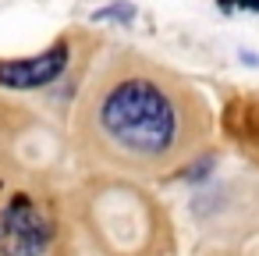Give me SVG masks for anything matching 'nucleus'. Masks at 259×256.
<instances>
[{
    "instance_id": "3",
    "label": "nucleus",
    "mask_w": 259,
    "mask_h": 256,
    "mask_svg": "<svg viewBox=\"0 0 259 256\" xmlns=\"http://www.w3.org/2000/svg\"><path fill=\"white\" fill-rule=\"evenodd\" d=\"M68 68V43H57L36 57H22V61H4L0 64V86L4 89H43L54 79H61V71Z\"/></svg>"
},
{
    "instance_id": "1",
    "label": "nucleus",
    "mask_w": 259,
    "mask_h": 256,
    "mask_svg": "<svg viewBox=\"0 0 259 256\" xmlns=\"http://www.w3.org/2000/svg\"><path fill=\"white\" fill-rule=\"evenodd\" d=\"M100 139L128 160H163L178 150L185 121L167 86L128 75L117 79L96 103Z\"/></svg>"
},
{
    "instance_id": "4",
    "label": "nucleus",
    "mask_w": 259,
    "mask_h": 256,
    "mask_svg": "<svg viewBox=\"0 0 259 256\" xmlns=\"http://www.w3.org/2000/svg\"><path fill=\"white\" fill-rule=\"evenodd\" d=\"M128 15H132L128 8H114V11H100L96 18H128Z\"/></svg>"
},
{
    "instance_id": "2",
    "label": "nucleus",
    "mask_w": 259,
    "mask_h": 256,
    "mask_svg": "<svg viewBox=\"0 0 259 256\" xmlns=\"http://www.w3.org/2000/svg\"><path fill=\"white\" fill-rule=\"evenodd\" d=\"M50 245V224L29 196H11L0 210V252L4 256H43Z\"/></svg>"
}]
</instances>
